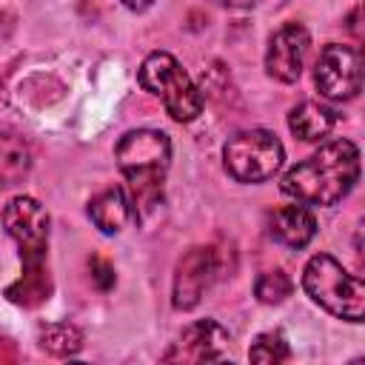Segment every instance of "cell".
<instances>
[{
  "label": "cell",
  "instance_id": "ac0fdd59",
  "mask_svg": "<svg viewBox=\"0 0 365 365\" xmlns=\"http://www.w3.org/2000/svg\"><path fill=\"white\" fill-rule=\"evenodd\" d=\"M88 268H91V277H94L97 288L108 291V288L114 285V268H111L108 259H103V257H91V259H88Z\"/></svg>",
  "mask_w": 365,
  "mask_h": 365
},
{
  "label": "cell",
  "instance_id": "277c9868",
  "mask_svg": "<svg viewBox=\"0 0 365 365\" xmlns=\"http://www.w3.org/2000/svg\"><path fill=\"white\" fill-rule=\"evenodd\" d=\"M302 288L328 314L348 319V322H362L365 285L359 277L348 274L331 254H317L308 259L302 271Z\"/></svg>",
  "mask_w": 365,
  "mask_h": 365
},
{
  "label": "cell",
  "instance_id": "9c48e42d",
  "mask_svg": "<svg viewBox=\"0 0 365 365\" xmlns=\"http://www.w3.org/2000/svg\"><path fill=\"white\" fill-rule=\"evenodd\" d=\"M228 331L214 322V319H200L194 325H188L177 342H171V348L163 354V362H222L228 359Z\"/></svg>",
  "mask_w": 365,
  "mask_h": 365
},
{
  "label": "cell",
  "instance_id": "52a82bcc",
  "mask_svg": "<svg viewBox=\"0 0 365 365\" xmlns=\"http://www.w3.org/2000/svg\"><path fill=\"white\" fill-rule=\"evenodd\" d=\"M314 83L328 100H354L362 88V54L354 46L328 43L314 63Z\"/></svg>",
  "mask_w": 365,
  "mask_h": 365
},
{
  "label": "cell",
  "instance_id": "4fadbf2b",
  "mask_svg": "<svg viewBox=\"0 0 365 365\" xmlns=\"http://www.w3.org/2000/svg\"><path fill=\"white\" fill-rule=\"evenodd\" d=\"M334 125H336V111L317 100H305V103L294 106L288 114V128L305 143H317V140L328 137Z\"/></svg>",
  "mask_w": 365,
  "mask_h": 365
},
{
  "label": "cell",
  "instance_id": "9a60e30c",
  "mask_svg": "<svg viewBox=\"0 0 365 365\" xmlns=\"http://www.w3.org/2000/svg\"><path fill=\"white\" fill-rule=\"evenodd\" d=\"M40 348L54 356H74L83 348V331L71 322H54L40 331Z\"/></svg>",
  "mask_w": 365,
  "mask_h": 365
},
{
  "label": "cell",
  "instance_id": "5bb4252c",
  "mask_svg": "<svg viewBox=\"0 0 365 365\" xmlns=\"http://www.w3.org/2000/svg\"><path fill=\"white\" fill-rule=\"evenodd\" d=\"M31 151L14 134H0V188H11L29 177Z\"/></svg>",
  "mask_w": 365,
  "mask_h": 365
},
{
  "label": "cell",
  "instance_id": "2e32d148",
  "mask_svg": "<svg viewBox=\"0 0 365 365\" xmlns=\"http://www.w3.org/2000/svg\"><path fill=\"white\" fill-rule=\"evenodd\" d=\"M291 356L288 351V342L279 331H265L254 339V345L248 348V359L251 362H262V365H277V362H285Z\"/></svg>",
  "mask_w": 365,
  "mask_h": 365
},
{
  "label": "cell",
  "instance_id": "ba28073f",
  "mask_svg": "<svg viewBox=\"0 0 365 365\" xmlns=\"http://www.w3.org/2000/svg\"><path fill=\"white\" fill-rule=\"evenodd\" d=\"M220 274V257L211 245H194L188 248L174 271V291H171V302L177 311H191L202 294L211 288V282Z\"/></svg>",
  "mask_w": 365,
  "mask_h": 365
},
{
  "label": "cell",
  "instance_id": "7a4b0ae2",
  "mask_svg": "<svg viewBox=\"0 0 365 365\" xmlns=\"http://www.w3.org/2000/svg\"><path fill=\"white\" fill-rule=\"evenodd\" d=\"M359 180V148L351 140H331L311 157L291 165L279 188L305 205H336Z\"/></svg>",
  "mask_w": 365,
  "mask_h": 365
},
{
  "label": "cell",
  "instance_id": "5b68a950",
  "mask_svg": "<svg viewBox=\"0 0 365 365\" xmlns=\"http://www.w3.org/2000/svg\"><path fill=\"white\" fill-rule=\"evenodd\" d=\"M140 86L151 94H157L165 106V111L177 123H191L202 111V94L188 77V71L180 66L177 57L168 51H151L137 74Z\"/></svg>",
  "mask_w": 365,
  "mask_h": 365
},
{
  "label": "cell",
  "instance_id": "30bf717a",
  "mask_svg": "<svg viewBox=\"0 0 365 365\" xmlns=\"http://www.w3.org/2000/svg\"><path fill=\"white\" fill-rule=\"evenodd\" d=\"M311 46V34L302 23H285L279 26L271 40H268V51H265V71L268 77L279 80V83H297L302 74V63Z\"/></svg>",
  "mask_w": 365,
  "mask_h": 365
},
{
  "label": "cell",
  "instance_id": "6da1fadb",
  "mask_svg": "<svg viewBox=\"0 0 365 365\" xmlns=\"http://www.w3.org/2000/svg\"><path fill=\"white\" fill-rule=\"evenodd\" d=\"M3 225L20 248L23 274L6 288L14 305L37 308L51 297V274L46 265L48 254V214L34 197H11L3 208Z\"/></svg>",
  "mask_w": 365,
  "mask_h": 365
},
{
  "label": "cell",
  "instance_id": "3957f363",
  "mask_svg": "<svg viewBox=\"0 0 365 365\" xmlns=\"http://www.w3.org/2000/svg\"><path fill=\"white\" fill-rule=\"evenodd\" d=\"M120 174L125 177L131 205L137 214H148L163 200V182L171 160V140L157 128H134L120 137L114 148Z\"/></svg>",
  "mask_w": 365,
  "mask_h": 365
},
{
  "label": "cell",
  "instance_id": "44dd1931",
  "mask_svg": "<svg viewBox=\"0 0 365 365\" xmlns=\"http://www.w3.org/2000/svg\"><path fill=\"white\" fill-rule=\"evenodd\" d=\"M225 6H231V9H251V6H257V3H262V0H222Z\"/></svg>",
  "mask_w": 365,
  "mask_h": 365
},
{
  "label": "cell",
  "instance_id": "8fae6325",
  "mask_svg": "<svg viewBox=\"0 0 365 365\" xmlns=\"http://www.w3.org/2000/svg\"><path fill=\"white\" fill-rule=\"evenodd\" d=\"M317 234V220L305 205H282L271 214V237L288 248H305Z\"/></svg>",
  "mask_w": 365,
  "mask_h": 365
},
{
  "label": "cell",
  "instance_id": "ffe728a7",
  "mask_svg": "<svg viewBox=\"0 0 365 365\" xmlns=\"http://www.w3.org/2000/svg\"><path fill=\"white\" fill-rule=\"evenodd\" d=\"M120 3H123L125 9H131V11H145L154 0H120Z\"/></svg>",
  "mask_w": 365,
  "mask_h": 365
},
{
  "label": "cell",
  "instance_id": "8992f818",
  "mask_svg": "<svg viewBox=\"0 0 365 365\" xmlns=\"http://www.w3.org/2000/svg\"><path fill=\"white\" fill-rule=\"evenodd\" d=\"M285 160V148L277 134L265 128H248L234 134L222 148L225 171L237 182H262L271 180Z\"/></svg>",
  "mask_w": 365,
  "mask_h": 365
},
{
  "label": "cell",
  "instance_id": "d6986e66",
  "mask_svg": "<svg viewBox=\"0 0 365 365\" xmlns=\"http://www.w3.org/2000/svg\"><path fill=\"white\" fill-rule=\"evenodd\" d=\"M14 359H17L14 345H11L9 339H3V336H0V362H14Z\"/></svg>",
  "mask_w": 365,
  "mask_h": 365
},
{
  "label": "cell",
  "instance_id": "7c38bea8",
  "mask_svg": "<svg viewBox=\"0 0 365 365\" xmlns=\"http://www.w3.org/2000/svg\"><path fill=\"white\" fill-rule=\"evenodd\" d=\"M88 217L103 234L123 231L125 222L131 220V200H128L125 188L111 185V188H103L100 194H94L88 202Z\"/></svg>",
  "mask_w": 365,
  "mask_h": 365
},
{
  "label": "cell",
  "instance_id": "e0dca14e",
  "mask_svg": "<svg viewBox=\"0 0 365 365\" xmlns=\"http://www.w3.org/2000/svg\"><path fill=\"white\" fill-rule=\"evenodd\" d=\"M291 288H294V282H291V277L285 274V271H265V274H259L257 277V282H254V294L262 299V302H268V305H277V302H282L288 294H291Z\"/></svg>",
  "mask_w": 365,
  "mask_h": 365
}]
</instances>
